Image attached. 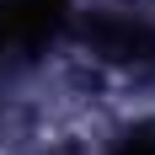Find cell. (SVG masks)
I'll return each instance as SVG.
<instances>
[{
  "mask_svg": "<svg viewBox=\"0 0 155 155\" xmlns=\"http://www.w3.org/2000/svg\"><path fill=\"white\" fill-rule=\"evenodd\" d=\"M86 38H91L96 48H102V59L112 64H144L155 54V32L144 27L139 16H128V11H102L86 21Z\"/></svg>",
  "mask_w": 155,
  "mask_h": 155,
  "instance_id": "obj_2",
  "label": "cell"
},
{
  "mask_svg": "<svg viewBox=\"0 0 155 155\" xmlns=\"http://www.w3.org/2000/svg\"><path fill=\"white\" fill-rule=\"evenodd\" d=\"M118 155H155V134H134V139H128Z\"/></svg>",
  "mask_w": 155,
  "mask_h": 155,
  "instance_id": "obj_3",
  "label": "cell"
},
{
  "mask_svg": "<svg viewBox=\"0 0 155 155\" xmlns=\"http://www.w3.org/2000/svg\"><path fill=\"white\" fill-rule=\"evenodd\" d=\"M70 0H0V54L5 48H43L54 32H59Z\"/></svg>",
  "mask_w": 155,
  "mask_h": 155,
  "instance_id": "obj_1",
  "label": "cell"
}]
</instances>
